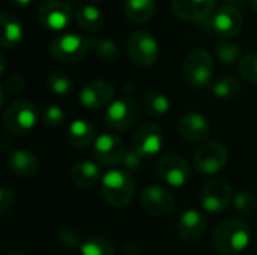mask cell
<instances>
[{
  "label": "cell",
  "instance_id": "obj_32",
  "mask_svg": "<svg viewBox=\"0 0 257 255\" xmlns=\"http://www.w3.org/2000/svg\"><path fill=\"white\" fill-rule=\"evenodd\" d=\"M235 210L238 213H241L242 216H250L254 213L257 207V198L256 195L250 191H242L239 194H236L233 197V201H232Z\"/></svg>",
  "mask_w": 257,
  "mask_h": 255
},
{
  "label": "cell",
  "instance_id": "obj_23",
  "mask_svg": "<svg viewBox=\"0 0 257 255\" xmlns=\"http://www.w3.org/2000/svg\"><path fill=\"white\" fill-rule=\"evenodd\" d=\"M71 179L80 188H92L102 180L99 167L92 161H80L71 168Z\"/></svg>",
  "mask_w": 257,
  "mask_h": 255
},
{
  "label": "cell",
  "instance_id": "obj_12",
  "mask_svg": "<svg viewBox=\"0 0 257 255\" xmlns=\"http://www.w3.org/2000/svg\"><path fill=\"white\" fill-rule=\"evenodd\" d=\"M232 201V188L223 179H211L202 189L200 203L203 209L209 213L224 212Z\"/></svg>",
  "mask_w": 257,
  "mask_h": 255
},
{
  "label": "cell",
  "instance_id": "obj_18",
  "mask_svg": "<svg viewBox=\"0 0 257 255\" xmlns=\"http://www.w3.org/2000/svg\"><path fill=\"white\" fill-rule=\"evenodd\" d=\"M208 222L202 212L197 209H188L185 210L176 224V233L181 240L185 243L197 242L206 231Z\"/></svg>",
  "mask_w": 257,
  "mask_h": 255
},
{
  "label": "cell",
  "instance_id": "obj_25",
  "mask_svg": "<svg viewBox=\"0 0 257 255\" xmlns=\"http://www.w3.org/2000/svg\"><path fill=\"white\" fill-rule=\"evenodd\" d=\"M75 20L78 26L86 32H98L104 26V15L93 5L78 6L75 11Z\"/></svg>",
  "mask_w": 257,
  "mask_h": 255
},
{
  "label": "cell",
  "instance_id": "obj_30",
  "mask_svg": "<svg viewBox=\"0 0 257 255\" xmlns=\"http://www.w3.org/2000/svg\"><path fill=\"white\" fill-rule=\"evenodd\" d=\"M242 47L233 41H221L215 45L217 57L226 65H235L241 59Z\"/></svg>",
  "mask_w": 257,
  "mask_h": 255
},
{
  "label": "cell",
  "instance_id": "obj_20",
  "mask_svg": "<svg viewBox=\"0 0 257 255\" xmlns=\"http://www.w3.org/2000/svg\"><path fill=\"white\" fill-rule=\"evenodd\" d=\"M8 168L17 177H32L39 170V159L29 150H14L8 158Z\"/></svg>",
  "mask_w": 257,
  "mask_h": 255
},
{
  "label": "cell",
  "instance_id": "obj_10",
  "mask_svg": "<svg viewBox=\"0 0 257 255\" xmlns=\"http://www.w3.org/2000/svg\"><path fill=\"white\" fill-rule=\"evenodd\" d=\"M164 146V132L157 123H143L133 137V150L143 159L157 156Z\"/></svg>",
  "mask_w": 257,
  "mask_h": 255
},
{
  "label": "cell",
  "instance_id": "obj_33",
  "mask_svg": "<svg viewBox=\"0 0 257 255\" xmlns=\"http://www.w3.org/2000/svg\"><path fill=\"white\" fill-rule=\"evenodd\" d=\"M239 74L244 81L257 86V53H250L242 57L239 63Z\"/></svg>",
  "mask_w": 257,
  "mask_h": 255
},
{
  "label": "cell",
  "instance_id": "obj_41",
  "mask_svg": "<svg viewBox=\"0 0 257 255\" xmlns=\"http://www.w3.org/2000/svg\"><path fill=\"white\" fill-rule=\"evenodd\" d=\"M250 5H251V8L257 12V0H250Z\"/></svg>",
  "mask_w": 257,
  "mask_h": 255
},
{
  "label": "cell",
  "instance_id": "obj_28",
  "mask_svg": "<svg viewBox=\"0 0 257 255\" xmlns=\"http://www.w3.org/2000/svg\"><path fill=\"white\" fill-rule=\"evenodd\" d=\"M90 48L95 56L104 63H113L119 57V47L113 39L105 38H90Z\"/></svg>",
  "mask_w": 257,
  "mask_h": 255
},
{
  "label": "cell",
  "instance_id": "obj_24",
  "mask_svg": "<svg viewBox=\"0 0 257 255\" xmlns=\"http://www.w3.org/2000/svg\"><path fill=\"white\" fill-rule=\"evenodd\" d=\"M125 15L131 23H148L157 9V0H125Z\"/></svg>",
  "mask_w": 257,
  "mask_h": 255
},
{
  "label": "cell",
  "instance_id": "obj_39",
  "mask_svg": "<svg viewBox=\"0 0 257 255\" xmlns=\"http://www.w3.org/2000/svg\"><path fill=\"white\" fill-rule=\"evenodd\" d=\"M32 2H33V0H8V3H9L11 6L17 8V9H24V8H27V6H30Z\"/></svg>",
  "mask_w": 257,
  "mask_h": 255
},
{
  "label": "cell",
  "instance_id": "obj_19",
  "mask_svg": "<svg viewBox=\"0 0 257 255\" xmlns=\"http://www.w3.org/2000/svg\"><path fill=\"white\" fill-rule=\"evenodd\" d=\"M178 131L181 137L190 143H202L211 134V125L208 119L199 113H187L179 119Z\"/></svg>",
  "mask_w": 257,
  "mask_h": 255
},
{
  "label": "cell",
  "instance_id": "obj_2",
  "mask_svg": "<svg viewBox=\"0 0 257 255\" xmlns=\"http://www.w3.org/2000/svg\"><path fill=\"white\" fill-rule=\"evenodd\" d=\"M101 192L110 206L126 207L136 194V183L131 173L119 168L108 170L105 174H102Z\"/></svg>",
  "mask_w": 257,
  "mask_h": 255
},
{
  "label": "cell",
  "instance_id": "obj_31",
  "mask_svg": "<svg viewBox=\"0 0 257 255\" xmlns=\"http://www.w3.org/2000/svg\"><path fill=\"white\" fill-rule=\"evenodd\" d=\"M47 87L57 96H66L72 92L74 83L71 77H68L65 72H51L47 78Z\"/></svg>",
  "mask_w": 257,
  "mask_h": 255
},
{
  "label": "cell",
  "instance_id": "obj_14",
  "mask_svg": "<svg viewBox=\"0 0 257 255\" xmlns=\"http://www.w3.org/2000/svg\"><path fill=\"white\" fill-rule=\"evenodd\" d=\"M114 101V86L107 80L87 81L80 90V104L90 110H101Z\"/></svg>",
  "mask_w": 257,
  "mask_h": 255
},
{
  "label": "cell",
  "instance_id": "obj_29",
  "mask_svg": "<svg viewBox=\"0 0 257 255\" xmlns=\"http://www.w3.org/2000/svg\"><path fill=\"white\" fill-rule=\"evenodd\" d=\"M81 255H116L114 246L104 237H89L80 246Z\"/></svg>",
  "mask_w": 257,
  "mask_h": 255
},
{
  "label": "cell",
  "instance_id": "obj_27",
  "mask_svg": "<svg viewBox=\"0 0 257 255\" xmlns=\"http://www.w3.org/2000/svg\"><path fill=\"white\" fill-rule=\"evenodd\" d=\"M142 105L145 111L152 117H160L169 113L170 110V101L166 95L160 92H146L142 98Z\"/></svg>",
  "mask_w": 257,
  "mask_h": 255
},
{
  "label": "cell",
  "instance_id": "obj_9",
  "mask_svg": "<svg viewBox=\"0 0 257 255\" xmlns=\"http://www.w3.org/2000/svg\"><path fill=\"white\" fill-rule=\"evenodd\" d=\"M209 29L221 38L230 39L241 33L244 26V17L241 9L233 3H226L214 11L212 17L208 20Z\"/></svg>",
  "mask_w": 257,
  "mask_h": 255
},
{
  "label": "cell",
  "instance_id": "obj_8",
  "mask_svg": "<svg viewBox=\"0 0 257 255\" xmlns=\"http://www.w3.org/2000/svg\"><path fill=\"white\" fill-rule=\"evenodd\" d=\"M229 153L221 141H208L197 147L194 153V168L205 176L217 174L227 164Z\"/></svg>",
  "mask_w": 257,
  "mask_h": 255
},
{
  "label": "cell",
  "instance_id": "obj_38",
  "mask_svg": "<svg viewBox=\"0 0 257 255\" xmlns=\"http://www.w3.org/2000/svg\"><path fill=\"white\" fill-rule=\"evenodd\" d=\"M14 204V192L9 188H2L0 189V212L5 215Z\"/></svg>",
  "mask_w": 257,
  "mask_h": 255
},
{
  "label": "cell",
  "instance_id": "obj_15",
  "mask_svg": "<svg viewBox=\"0 0 257 255\" xmlns=\"http://www.w3.org/2000/svg\"><path fill=\"white\" fill-rule=\"evenodd\" d=\"M157 173L166 183L175 188L187 185V182L191 177V168L188 162L182 156L173 153L164 155L158 159Z\"/></svg>",
  "mask_w": 257,
  "mask_h": 255
},
{
  "label": "cell",
  "instance_id": "obj_34",
  "mask_svg": "<svg viewBox=\"0 0 257 255\" xmlns=\"http://www.w3.org/2000/svg\"><path fill=\"white\" fill-rule=\"evenodd\" d=\"M65 122V113L57 105H50L42 111V123L47 128H57L63 125Z\"/></svg>",
  "mask_w": 257,
  "mask_h": 255
},
{
  "label": "cell",
  "instance_id": "obj_22",
  "mask_svg": "<svg viewBox=\"0 0 257 255\" xmlns=\"http://www.w3.org/2000/svg\"><path fill=\"white\" fill-rule=\"evenodd\" d=\"M2 23V47L15 48L24 36V29L20 18L12 12H3L0 15Z\"/></svg>",
  "mask_w": 257,
  "mask_h": 255
},
{
  "label": "cell",
  "instance_id": "obj_1",
  "mask_svg": "<svg viewBox=\"0 0 257 255\" xmlns=\"http://www.w3.org/2000/svg\"><path fill=\"white\" fill-rule=\"evenodd\" d=\"M251 240V230L247 222L238 218L223 221L214 231V246L223 255H238L244 252Z\"/></svg>",
  "mask_w": 257,
  "mask_h": 255
},
{
  "label": "cell",
  "instance_id": "obj_13",
  "mask_svg": "<svg viewBox=\"0 0 257 255\" xmlns=\"http://www.w3.org/2000/svg\"><path fill=\"white\" fill-rule=\"evenodd\" d=\"M126 155L123 140L116 134H101L93 143L95 159L105 167H114L123 161Z\"/></svg>",
  "mask_w": 257,
  "mask_h": 255
},
{
  "label": "cell",
  "instance_id": "obj_35",
  "mask_svg": "<svg viewBox=\"0 0 257 255\" xmlns=\"http://www.w3.org/2000/svg\"><path fill=\"white\" fill-rule=\"evenodd\" d=\"M59 237V242L66 246V248H77V246H81V234L78 230L72 228V227H65L59 231L57 234Z\"/></svg>",
  "mask_w": 257,
  "mask_h": 255
},
{
  "label": "cell",
  "instance_id": "obj_17",
  "mask_svg": "<svg viewBox=\"0 0 257 255\" xmlns=\"http://www.w3.org/2000/svg\"><path fill=\"white\" fill-rule=\"evenodd\" d=\"M215 8V0H172L175 15L187 23L208 21Z\"/></svg>",
  "mask_w": 257,
  "mask_h": 255
},
{
  "label": "cell",
  "instance_id": "obj_26",
  "mask_svg": "<svg viewBox=\"0 0 257 255\" xmlns=\"http://www.w3.org/2000/svg\"><path fill=\"white\" fill-rule=\"evenodd\" d=\"M211 92L218 99H235L241 92V83L233 75H223L211 84Z\"/></svg>",
  "mask_w": 257,
  "mask_h": 255
},
{
  "label": "cell",
  "instance_id": "obj_5",
  "mask_svg": "<svg viewBox=\"0 0 257 255\" xmlns=\"http://www.w3.org/2000/svg\"><path fill=\"white\" fill-rule=\"evenodd\" d=\"M142 116V108L133 96L114 99L104 113V123L114 131H126L133 128Z\"/></svg>",
  "mask_w": 257,
  "mask_h": 255
},
{
  "label": "cell",
  "instance_id": "obj_11",
  "mask_svg": "<svg viewBox=\"0 0 257 255\" xmlns=\"http://www.w3.org/2000/svg\"><path fill=\"white\" fill-rule=\"evenodd\" d=\"M72 20L71 5L63 0H45L38 8V21L51 32H63Z\"/></svg>",
  "mask_w": 257,
  "mask_h": 255
},
{
  "label": "cell",
  "instance_id": "obj_43",
  "mask_svg": "<svg viewBox=\"0 0 257 255\" xmlns=\"http://www.w3.org/2000/svg\"><path fill=\"white\" fill-rule=\"evenodd\" d=\"M90 3H99V2H102V0H89Z\"/></svg>",
  "mask_w": 257,
  "mask_h": 255
},
{
  "label": "cell",
  "instance_id": "obj_4",
  "mask_svg": "<svg viewBox=\"0 0 257 255\" xmlns=\"http://www.w3.org/2000/svg\"><path fill=\"white\" fill-rule=\"evenodd\" d=\"M2 120L8 134L26 135L38 122V108L29 101H15L5 108Z\"/></svg>",
  "mask_w": 257,
  "mask_h": 255
},
{
  "label": "cell",
  "instance_id": "obj_6",
  "mask_svg": "<svg viewBox=\"0 0 257 255\" xmlns=\"http://www.w3.org/2000/svg\"><path fill=\"white\" fill-rule=\"evenodd\" d=\"M126 56L136 66L149 68L158 60V41L146 30H136L126 39Z\"/></svg>",
  "mask_w": 257,
  "mask_h": 255
},
{
  "label": "cell",
  "instance_id": "obj_7",
  "mask_svg": "<svg viewBox=\"0 0 257 255\" xmlns=\"http://www.w3.org/2000/svg\"><path fill=\"white\" fill-rule=\"evenodd\" d=\"M90 48V38H83L75 33H62L50 44L51 56L63 63L80 62Z\"/></svg>",
  "mask_w": 257,
  "mask_h": 255
},
{
  "label": "cell",
  "instance_id": "obj_16",
  "mask_svg": "<svg viewBox=\"0 0 257 255\" xmlns=\"http://www.w3.org/2000/svg\"><path fill=\"white\" fill-rule=\"evenodd\" d=\"M140 204L152 216H166L175 209V197L160 185H148L140 194Z\"/></svg>",
  "mask_w": 257,
  "mask_h": 255
},
{
  "label": "cell",
  "instance_id": "obj_36",
  "mask_svg": "<svg viewBox=\"0 0 257 255\" xmlns=\"http://www.w3.org/2000/svg\"><path fill=\"white\" fill-rule=\"evenodd\" d=\"M26 87V80L24 77H21L20 74H12L9 75L5 83H3V90L9 92V93H20L23 89Z\"/></svg>",
  "mask_w": 257,
  "mask_h": 255
},
{
  "label": "cell",
  "instance_id": "obj_37",
  "mask_svg": "<svg viewBox=\"0 0 257 255\" xmlns=\"http://www.w3.org/2000/svg\"><path fill=\"white\" fill-rule=\"evenodd\" d=\"M142 162H143V158L139 156L134 150L131 152H126L123 161H122V165H123V170L128 171V173H136L140 170L142 167Z\"/></svg>",
  "mask_w": 257,
  "mask_h": 255
},
{
  "label": "cell",
  "instance_id": "obj_42",
  "mask_svg": "<svg viewBox=\"0 0 257 255\" xmlns=\"http://www.w3.org/2000/svg\"><path fill=\"white\" fill-rule=\"evenodd\" d=\"M5 255H26V254H23V252H8V254H5Z\"/></svg>",
  "mask_w": 257,
  "mask_h": 255
},
{
  "label": "cell",
  "instance_id": "obj_3",
  "mask_svg": "<svg viewBox=\"0 0 257 255\" xmlns=\"http://www.w3.org/2000/svg\"><path fill=\"white\" fill-rule=\"evenodd\" d=\"M215 72V62L209 51L197 48L187 54L182 63V78L194 89L211 84Z\"/></svg>",
  "mask_w": 257,
  "mask_h": 255
},
{
  "label": "cell",
  "instance_id": "obj_21",
  "mask_svg": "<svg viewBox=\"0 0 257 255\" xmlns=\"http://www.w3.org/2000/svg\"><path fill=\"white\" fill-rule=\"evenodd\" d=\"M95 135H96L95 126L89 120L77 119L68 126L66 141L75 149H84V147L90 146L92 143H95V140H96Z\"/></svg>",
  "mask_w": 257,
  "mask_h": 255
},
{
  "label": "cell",
  "instance_id": "obj_40",
  "mask_svg": "<svg viewBox=\"0 0 257 255\" xmlns=\"http://www.w3.org/2000/svg\"><path fill=\"white\" fill-rule=\"evenodd\" d=\"M125 255H142V249L136 243H128L125 246Z\"/></svg>",
  "mask_w": 257,
  "mask_h": 255
}]
</instances>
